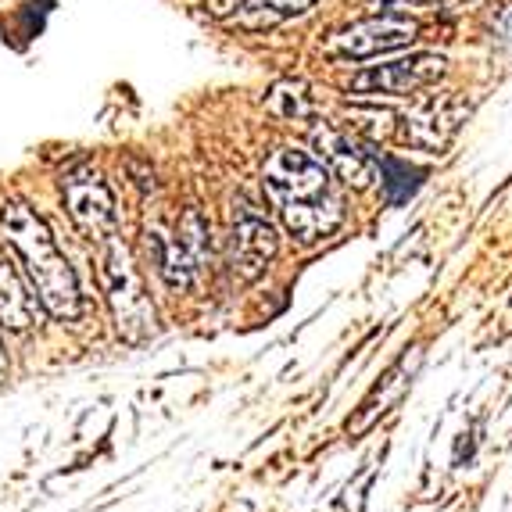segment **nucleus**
Wrapping results in <instances>:
<instances>
[{"label":"nucleus","instance_id":"1","mask_svg":"<svg viewBox=\"0 0 512 512\" xmlns=\"http://www.w3.org/2000/svg\"><path fill=\"white\" fill-rule=\"evenodd\" d=\"M265 194L280 208L283 226L301 240L316 244L344 222V197L333 187V176L312 151L276 147L262 165Z\"/></svg>","mask_w":512,"mask_h":512},{"label":"nucleus","instance_id":"2","mask_svg":"<svg viewBox=\"0 0 512 512\" xmlns=\"http://www.w3.org/2000/svg\"><path fill=\"white\" fill-rule=\"evenodd\" d=\"M0 230H4V240H8L11 251L18 255L22 269H26L40 305L47 308L54 319H65V323L79 319V312H83L79 280H76V273H72L69 258L58 251V240H54L51 226H47L29 205L11 201V205H4V212H0Z\"/></svg>","mask_w":512,"mask_h":512},{"label":"nucleus","instance_id":"3","mask_svg":"<svg viewBox=\"0 0 512 512\" xmlns=\"http://www.w3.org/2000/svg\"><path fill=\"white\" fill-rule=\"evenodd\" d=\"M101 283L119 337L126 344H144L154 333V305L119 233L101 244Z\"/></svg>","mask_w":512,"mask_h":512},{"label":"nucleus","instance_id":"4","mask_svg":"<svg viewBox=\"0 0 512 512\" xmlns=\"http://www.w3.org/2000/svg\"><path fill=\"white\" fill-rule=\"evenodd\" d=\"M61 194L65 205L79 230L94 244H104L108 237L119 233V215H115V197H111L108 183L101 180V172L94 165H79V169L65 172L61 180Z\"/></svg>","mask_w":512,"mask_h":512},{"label":"nucleus","instance_id":"5","mask_svg":"<svg viewBox=\"0 0 512 512\" xmlns=\"http://www.w3.org/2000/svg\"><path fill=\"white\" fill-rule=\"evenodd\" d=\"M230 248H233V269H237L244 280H258L262 269L269 265V258H273L276 248H280L276 226L269 222V215L244 194H240L237 205H233Z\"/></svg>","mask_w":512,"mask_h":512},{"label":"nucleus","instance_id":"6","mask_svg":"<svg viewBox=\"0 0 512 512\" xmlns=\"http://www.w3.org/2000/svg\"><path fill=\"white\" fill-rule=\"evenodd\" d=\"M416 36H419V22H412L409 15H376L341 29V33H333L326 40V51L341 54V58H373V54L409 47Z\"/></svg>","mask_w":512,"mask_h":512},{"label":"nucleus","instance_id":"7","mask_svg":"<svg viewBox=\"0 0 512 512\" xmlns=\"http://www.w3.org/2000/svg\"><path fill=\"white\" fill-rule=\"evenodd\" d=\"M444 72H448V61H444L441 54H409V58L387 61V65L359 72V76L351 79V90H359V94L405 97V94L423 90V86L437 83Z\"/></svg>","mask_w":512,"mask_h":512},{"label":"nucleus","instance_id":"8","mask_svg":"<svg viewBox=\"0 0 512 512\" xmlns=\"http://www.w3.org/2000/svg\"><path fill=\"white\" fill-rule=\"evenodd\" d=\"M466 111H470L466 101L455 94L430 97V101L416 104L402 115V140L409 147H419V151H444L459 133Z\"/></svg>","mask_w":512,"mask_h":512},{"label":"nucleus","instance_id":"9","mask_svg":"<svg viewBox=\"0 0 512 512\" xmlns=\"http://www.w3.org/2000/svg\"><path fill=\"white\" fill-rule=\"evenodd\" d=\"M312 140H316L319 162L330 172H337V180L351 183L355 190L369 187V183L376 180V158L369 154V147H362L351 133L323 126V129H316Z\"/></svg>","mask_w":512,"mask_h":512},{"label":"nucleus","instance_id":"10","mask_svg":"<svg viewBox=\"0 0 512 512\" xmlns=\"http://www.w3.org/2000/svg\"><path fill=\"white\" fill-rule=\"evenodd\" d=\"M312 8H316V0H240L233 11V26L248 29V33H265L291 18L308 15Z\"/></svg>","mask_w":512,"mask_h":512},{"label":"nucleus","instance_id":"11","mask_svg":"<svg viewBox=\"0 0 512 512\" xmlns=\"http://www.w3.org/2000/svg\"><path fill=\"white\" fill-rule=\"evenodd\" d=\"M36 323V301L11 262H0V326L29 330Z\"/></svg>","mask_w":512,"mask_h":512},{"label":"nucleus","instance_id":"12","mask_svg":"<svg viewBox=\"0 0 512 512\" xmlns=\"http://www.w3.org/2000/svg\"><path fill=\"white\" fill-rule=\"evenodd\" d=\"M147 244H151L154 265H158V273H162V280L169 283V287L183 291V287H190V283H194V276H197V269H201V265H197L194 258L183 251L180 240L169 237V233H162V230H147Z\"/></svg>","mask_w":512,"mask_h":512},{"label":"nucleus","instance_id":"13","mask_svg":"<svg viewBox=\"0 0 512 512\" xmlns=\"http://www.w3.org/2000/svg\"><path fill=\"white\" fill-rule=\"evenodd\" d=\"M416 362H419V359H412V366H409V359H402V362H398V366L391 369V373H387L384 384L376 387L373 398H369V402L362 405L359 419H351V423H348V434H351V437L366 434V430L376 423V416H384V412L391 409L394 402H402V394H405V387H409L412 369H416Z\"/></svg>","mask_w":512,"mask_h":512},{"label":"nucleus","instance_id":"14","mask_svg":"<svg viewBox=\"0 0 512 512\" xmlns=\"http://www.w3.org/2000/svg\"><path fill=\"white\" fill-rule=\"evenodd\" d=\"M376 169H380V183H384L387 205H405V201L423 187V180H427V169L402 162V158H380Z\"/></svg>","mask_w":512,"mask_h":512},{"label":"nucleus","instance_id":"15","mask_svg":"<svg viewBox=\"0 0 512 512\" xmlns=\"http://www.w3.org/2000/svg\"><path fill=\"white\" fill-rule=\"evenodd\" d=\"M265 108L287 122H301V119H312V115H316V101H312V94H308V86L294 83V79L276 83L273 90H269V97H265Z\"/></svg>","mask_w":512,"mask_h":512},{"label":"nucleus","instance_id":"16","mask_svg":"<svg viewBox=\"0 0 512 512\" xmlns=\"http://www.w3.org/2000/svg\"><path fill=\"white\" fill-rule=\"evenodd\" d=\"M176 240H180L183 251H187L197 265H205V258L212 255V226H208V219L197 212V208L183 212L180 226H176Z\"/></svg>","mask_w":512,"mask_h":512},{"label":"nucleus","instance_id":"17","mask_svg":"<svg viewBox=\"0 0 512 512\" xmlns=\"http://www.w3.org/2000/svg\"><path fill=\"white\" fill-rule=\"evenodd\" d=\"M8 376V351H4V344H0V380Z\"/></svg>","mask_w":512,"mask_h":512}]
</instances>
